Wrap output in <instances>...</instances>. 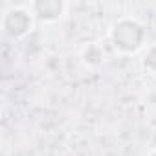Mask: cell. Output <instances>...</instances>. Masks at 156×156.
<instances>
[{"mask_svg": "<svg viewBox=\"0 0 156 156\" xmlns=\"http://www.w3.org/2000/svg\"><path fill=\"white\" fill-rule=\"evenodd\" d=\"M108 41L119 55H136L147 46V28L134 17H119L108 28Z\"/></svg>", "mask_w": 156, "mask_h": 156, "instance_id": "1", "label": "cell"}, {"mask_svg": "<svg viewBox=\"0 0 156 156\" xmlns=\"http://www.w3.org/2000/svg\"><path fill=\"white\" fill-rule=\"evenodd\" d=\"M35 17L30 6H9L0 19V30L11 41H22L35 30Z\"/></svg>", "mask_w": 156, "mask_h": 156, "instance_id": "2", "label": "cell"}, {"mask_svg": "<svg viewBox=\"0 0 156 156\" xmlns=\"http://www.w3.org/2000/svg\"><path fill=\"white\" fill-rule=\"evenodd\" d=\"M30 9L37 22L41 24H57L64 19L68 4L64 0H33Z\"/></svg>", "mask_w": 156, "mask_h": 156, "instance_id": "3", "label": "cell"}, {"mask_svg": "<svg viewBox=\"0 0 156 156\" xmlns=\"http://www.w3.org/2000/svg\"><path fill=\"white\" fill-rule=\"evenodd\" d=\"M81 61L87 68H99L103 62H105V50L99 42H87L83 48H81Z\"/></svg>", "mask_w": 156, "mask_h": 156, "instance_id": "4", "label": "cell"}, {"mask_svg": "<svg viewBox=\"0 0 156 156\" xmlns=\"http://www.w3.org/2000/svg\"><path fill=\"white\" fill-rule=\"evenodd\" d=\"M140 64H141V68H143L145 73L156 77V42L145 46V50L141 51Z\"/></svg>", "mask_w": 156, "mask_h": 156, "instance_id": "5", "label": "cell"}, {"mask_svg": "<svg viewBox=\"0 0 156 156\" xmlns=\"http://www.w3.org/2000/svg\"><path fill=\"white\" fill-rule=\"evenodd\" d=\"M149 156H156V147H154V149H152V151L149 152Z\"/></svg>", "mask_w": 156, "mask_h": 156, "instance_id": "6", "label": "cell"}]
</instances>
